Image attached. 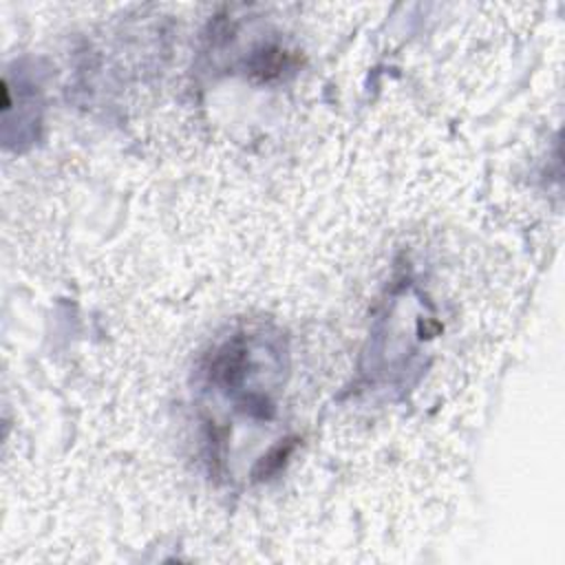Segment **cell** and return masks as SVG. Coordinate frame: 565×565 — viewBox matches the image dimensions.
I'll return each mask as SVG.
<instances>
[{
    "mask_svg": "<svg viewBox=\"0 0 565 565\" xmlns=\"http://www.w3.org/2000/svg\"><path fill=\"white\" fill-rule=\"evenodd\" d=\"M265 347L267 342L260 333L241 331L223 340L210 353L205 364L207 384L254 417H269V411L274 408L269 391L258 384V377L265 373L258 353Z\"/></svg>",
    "mask_w": 565,
    "mask_h": 565,
    "instance_id": "cell-1",
    "label": "cell"
}]
</instances>
